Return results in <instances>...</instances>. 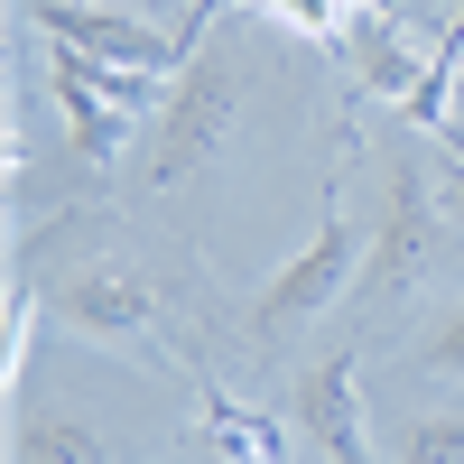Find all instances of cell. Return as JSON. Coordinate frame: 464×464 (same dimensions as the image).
Here are the masks:
<instances>
[{
    "mask_svg": "<svg viewBox=\"0 0 464 464\" xmlns=\"http://www.w3.org/2000/svg\"><path fill=\"white\" fill-rule=\"evenodd\" d=\"M232 111H242V65H232L223 37H196V56L168 74L159 93V121H149V159H140V186L159 196V186H186L232 130Z\"/></svg>",
    "mask_w": 464,
    "mask_h": 464,
    "instance_id": "6da1fadb",
    "label": "cell"
},
{
    "mask_svg": "<svg viewBox=\"0 0 464 464\" xmlns=\"http://www.w3.org/2000/svg\"><path fill=\"white\" fill-rule=\"evenodd\" d=\"M428 177H437V149H400V159H391L381 232H372V260H362V279H353L362 316H391V306L428 279V260H437V196H428Z\"/></svg>",
    "mask_w": 464,
    "mask_h": 464,
    "instance_id": "7a4b0ae2",
    "label": "cell"
},
{
    "mask_svg": "<svg viewBox=\"0 0 464 464\" xmlns=\"http://www.w3.org/2000/svg\"><path fill=\"white\" fill-rule=\"evenodd\" d=\"M353 297V214H343V177H325V205H316V242H306L288 269H269L260 297H251V334L260 343H288L297 325H316L325 306Z\"/></svg>",
    "mask_w": 464,
    "mask_h": 464,
    "instance_id": "3957f363",
    "label": "cell"
},
{
    "mask_svg": "<svg viewBox=\"0 0 464 464\" xmlns=\"http://www.w3.org/2000/svg\"><path fill=\"white\" fill-rule=\"evenodd\" d=\"M223 10V0H196V19L186 28H149L140 10H111V0H28V19L56 37V47H84L93 65H130V74H177L186 56H196L205 19Z\"/></svg>",
    "mask_w": 464,
    "mask_h": 464,
    "instance_id": "277c9868",
    "label": "cell"
},
{
    "mask_svg": "<svg viewBox=\"0 0 464 464\" xmlns=\"http://www.w3.org/2000/svg\"><path fill=\"white\" fill-rule=\"evenodd\" d=\"M56 47V37H47ZM47 84H56V111H65V140H74V159H111V149L130 140V111H149L168 84L159 74H130V65H93L84 47H56V65H47Z\"/></svg>",
    "mask_w": 464,
    "mask_h": 464,
    "instance_id": "5b68a950",
    "label": "cell"
},
{
    "mask_svg": "<svg viewBox=\"0 0 464 464\" xmlns=\"http://www.w3.org/2000/svg\"><path fill=\"white\" fill-rule=\"evenodd\" d=\"M56 325L84 334V343H111V353H159V288L140 279L130 260H84L56 279Z\"/></svg>",
    "mask_w": 464,
    "mask_h": 464,
    "instance_id": "8992f818",
    "label": "cell"
},
{
    "mask_svg": "<svg viewBox=\"0 0 464 464\" xmlns=\"http://www.w3.org/2000/svg\"><path fill=\"white\" fill-rule=\"evenodd\" d=\"M297 428H306V446H325V464H372V418H362L353 353H325L297 381Z\"/></svg>",
    "mask_w": 464,
    "mask_h": 464,
    "instance_id": "52a82bcc",
    "label": "cell"
},
{
    "mask_svg": "<svg viewBox=\"0 0 464 464\" xmlns=\"http://www.w3.org/2000/svg\"><path fill=\"white\" fill-rule=\"evenodd\" d=\"M343 65H353V84H362V93L400 102V111L428 93V56H418L409 37L391 28V10H353V19H343Z\"/></svg>",
    "mask_w": 464,
    "mask_h": 464,
    "instance_id": "ba28073f",
    "label": "cell"
},
{
    "mask_svg": "<svg viewBox=\"0 0 464 464\" xmlns=\"http://www.w3.org/2000/svg\"><path fill=\"white\" fill-rule=\"evenodd\" d=\"M10 464H111V446L84 409H19Z\"/></svg>",
    "mask_w": 464,
    "mask_h": 464,
    "instance_id": "9c48e42d",
    "label": "cell"
},
{
    "mask_svg": "<svg viewBox=\"0 0 464 464\" xmlns=\"http://www.w3.org/2000/svg\"><path fill=\"white\" fill-rule=\"evenodd\" d=\"M205 446H223L232 464H288V428L251 400H223V391H205Z\"/></svg>",
    "mask_w": 464,
    "mask_h": 464,
    "instance_id": "30bf717a",
    "label": "cell"
},
{
    "mask_svg": "<svg viewBox=\"0 0 464 464\" xmlns=\"http://www.w3.org/2000/svg\"><path fill=\"white\" fill-rule=\"evenodd\" d=\"M391 464H464V409H418V418H400Z\"/></svg>",
    "mask_w": 464,
    "mask_h": 464,
    "instance_id": "8fae6325",
    "label": "cell"
},
{
    "mask_svg": "<svg viewBox=\"0 0 464 464\" xmlns=\"http://www.w3.org/2000/svg\"><path fill=\"white\" fill-rule=\"evenodd\" d=\"M418 372H428V381H464V297H446L428 316V334H418Z\"/></svg>",
    "mask_w": 464,
    "mask_h": 464,
    "instance_id": "7c38bea8",
    "label": "cell"
},
{
    "mask_svg": "<svg viewBox=\"0 0 464 464\" xmlns=\"http://www.w3.org/2000/svg\"><path fill=\"white\" fill-rule=\"evenodd\" d=\"M437 205L464 223V149H455V140H437Z\"/></svg>",
    "mask_w": 464,
    "mask_h": 464,
    "instance_id": "4fadbf2b",
    "label": "cell"
},
{
    "mask_svg": "<svg viewBox=\"0 0 464 464\" xmlns=\"http://www.w3.org/2000/svg\"><path fill=\"white\" fill-rule=\"evenodd\" d=\"M223 10H232V0H223Z\"/></svg>",
    "mask_w": 464,
    "mask_h": 464,
    "instance_id": "5bb4252c",
    "label": "cell"
}]
</instances>
